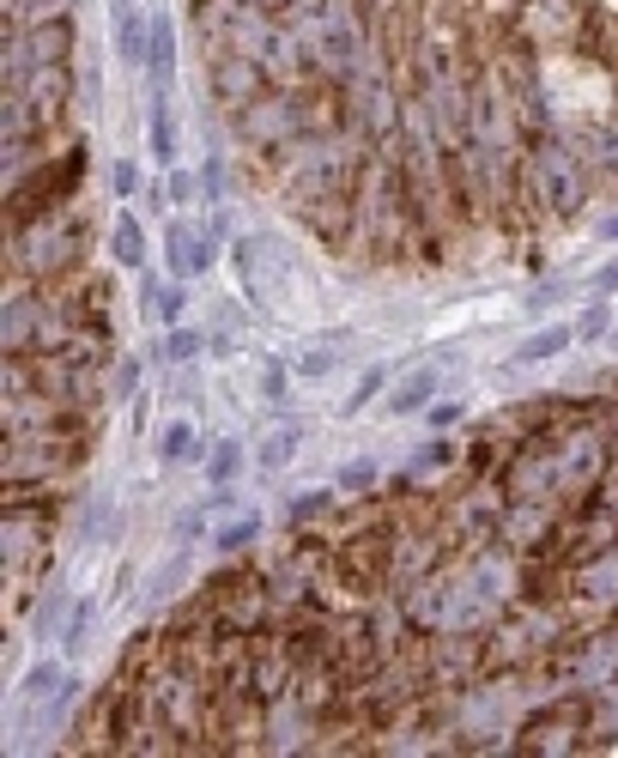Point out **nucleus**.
<instances>
[{"instance_id":"f257e3e1","label":"nucleus","mask_w":618,"mask_h":758,"mask_svg":"<svg viewBox=\"0 0 618 758\" xmlns=\"http://www.w3.org/2000/svg\"><path fill=\"white\" fill-rule=\"evenodd\" d=\"M80 262H85V225L73 218V207L7 231V274H24L31 286L73 279V274H80Z\"/></svg>"},{"instance_id":"f03ea898","label":"nucleus","mask_w":618,"mask_h":758,"mask_svg":"<svg viewBox=\"0 0 618 758\" xmlns=\"http://www.w3.org/2000/svg\"><path fill=\"white\" fill-rule=\"evenodd\" d=\"M298 43V80H340V85H352V80H364L370 73V24L358 19L352 7H328L309 31L291 37Z\"/></svg>"},{"instance_id":"7ed1b4c3","label":"nucleus","mask_w":618,"mask_h":758,"mask_svg":"<svg viewBox=\"0 0 618 758\" xmlns=\"http://www.w3.org/2000/svg\"><path fill=\"white\" fill-rule=\"evenodd\" d=\"M515 195H522L534 213H576V207H583L588 164H583V152H576V140L558 134V127H552L546 140H534V152L522 158V183H515Z\"/></svg>"},{"instance_id":"20e7f679","label":"nucleus","mask_w":618,"mask_h":758,"mask_svg":"<svg viewBox=\"0 0 618 758\" xmlns=\"http://www.w3.org/2000/svg\"><path fill=\"white\" fill-rule=\"evenodd\" d=\"M80 183H85V140H73V146H61L49 164L24 171V183L7 188V231H19V225H31V218H49V213L73 207Z\"/></svg>"},{"instance_id":"39448f33","label":"nucleus","mask_w":618,"mask_h":758,"mask_svg":"<svg viewBox=\"0 0 618 758\" xmlns=\"http://www.w3.org/2000/svg\"><path fill=\"white\" fill-rule=\"evenodd\" d=\"M230 127H237V140L255 152V158L303 140L309 122H303V104H298V85H267L261 98H249V104L230 110Z\"/></svg>"},{"instance_id":"423d86ee","label":"nucleus","mask_w":618,"mask_h":758,"mask_svg":"<svg viewBox=\"0 0 618 758\" xmlns=\"http://www.w3.org/2000/svg\"><path fill=\"white\" fill-rule=\"evenodd\" d=\"M213 98L225 110H237V104H249V98H261L267 85H274V73L261 68L255 55H243V49H213Z\"/></svg>"},{"instance_id":"0eeeda50","label":"nucleus","mask_w":618,"mask_h":758,"mask_svg":"<svg viewBox=\"0 0 618 758\" xmlns=\"http://www.w3.org/2000/svg\"><path fill=\"white\" fill-rule=\"evenodd\" d=\"M303 231H316L328 249H346V243L358 237V195L352 188H333V195H316L309 207H298Z\"/></svg>"},{"instance_id":"6e6552de","label":"nucleus","mask_w":618,"mask_h":758,"mask_svg":"<svg viewBox=\"0 0 618 758\" xmlns=\"http://www.w3.org/2000/svg\"><path fill=\"white\" fill-rule=\"evenodd\" d=\"M213 243H218L213 231L188 225V218H171V225H164V262H171V279H188V286H195L206 267H213Z\"/></svg>"},{"instance_id":"1a4fd4ad","label":"nucleus","mask_w":618,"mask_h":758,"mask_svg":"<svg viewBox=\"0 0 618 758\" xmlns=\"http://www.w3.org/2000/svg\"><path fill=\"white\" fill-rule=\"evenodd\" d=\"M24 55L37 61H73L80 55V24H73V12H49V19H31L24 24Z\"/></svg>"},{"instance_id":"9d476101","label":"nucleus","mask_w":618,"mask_h":758,"mask_svg":"<svg viewBox=\"0 0 618 758\" xmlns=\"http://www.w3.org/2000/svg\"><path fill=\"white\" fill-rule=\"evenodd\" d=\"M110 43L127 68H146V49H152V19L140 0H110Z\"/></svg>"},{"instance_id":"9b49d317","label":"nucleus","mask_w":618,"mask_h":758,"mask_svg":"<svg viewBox=\"0 0 618 758\" xmlns=\"http://www.w3.org/2000/svg\"><path fill=\"white\" fill-rule=\"evenodd\" d=\"M436 389H443V370L436 365H412L394 377V395H389V413L394 419H412V413H424V407L436 401Z\"/></svg>"},{"instance_id":"f8f14e48","label":"nucleus","mask_w":618,"mask_h":758,"mask_svg":"<svg viewBox=\"0 0 618 758\" xmlns=\"http://www.w3.org/2000/svg\"><path fill=\"white\" fill-rule=\"evenodd\" d=\"M146 73H152V92H164V85H171V73H176V24H171V12H152Z\"/></svg>"},{"instance_id":"ddd939ff","label":"nucleus","mask_w":618,"mask_h":758,"mask_svg":"<svg viewBox=\"0 0 618 758\" xmlns=\"http://www.w3.org/2000/svg\"><path fill=\"white\" fill-rule=\"evenodd\" d=\"M110 262L115 267H146V231H140V218L134 213H115V225H110Z\"/></svg>"},{"instance_id":"4468645a","label":"nucleus","mask_w":618,"mask_h":758,"mask_svg":"<svg viewBox=\"0 0 618 758\" xmlns=\"http://www.w3.org/2000/svg\"><path fill=\"white\" fill-rule=\"evenodd\" d=\"M564 346H576V328H564V322L558 328H539V334H527V340L509 352V365L515 370H522V365H546V358L564 352Z\"/></svg>"},{"instance_id":"2eb2a0df","label":"nucleus","mask_w":618,"mask_h":758,"mask_svg":"<svg viewBox=\"0 0 618 758\" xmlns=\"http://www.w3.org/2000/svg\"><path fill=\"white\" fill-rule=\"evenodd\" d=\"M146 146H152V158L171 171L176 164V122H171V110H164V92H152V115H146Z\"/></svg>"},{"instance_id":"dca6fc26","label":"nucleus","mask_w":618,"mask_h":758,"mask_svg":"<svg viewBox=\"0 0 618 758\" xmlns=\"http://www.w3.org/2000/svg\"><path fill=\"white\" fill-rule=\"evenodd\" d=\"M146 310L158 322H183L188 310V279H146Z\"/></svg>"},{"instance_id":"f3484780","label":"nucleus","mask_w":618,"mask_h":758,"mask_svg":"<svg viewBox=\"0 0 618 758\" xmlns=\"http://www.w3.org/2000/svg\"><path fill=\"white\" fill-rule=\"evenodd\" d=\"M200 346H213V340H206V334H195V328H183V322H171V334L152 346V358H158V365H176V370H183V365H195Z\"/></svg>"},{"instance_id":"a211bd4d","label":"nucleus","mask_w":618,"mask_h":758,"mask_svg":"<svg viewBox=\"0 0 618 758\" xmlns=\"http://www.w3.org/2000/svg\"><path fill=\"white\" fill-rule=\"evenodd\" d=\"M200 455V437L188 419H164V431H158V461H171V468H183V461H195Z\"/></svg>"},{"instance_id":"6ab92c4d","label":"nucleus","mask_w":618,"mask_h":758,"mask_svg":"<svg viewBox=\"0 0 618 758\" xmlns=\"http://www.w3.org/2000/svg\"><path fill=\"white\" fill-rule=\"evenodd\" d=\"M255 541H261V516H237V522H225V529L213 534V552L218 559H243Z\"/></svg>"},{"instance_id":"aec40b11","label":"nucleus","mask_w":618,"mask_h":758,"mask_svg":"<svg viewBox=\"0 0 618 758\" xmlns=\"http://www.w3.org/2000/svg\"><path fill=\"white\" fill-rule=\"evenodd\" d=\"M237 473H243V443H237V437H218V443L206 449V480H213V485H237Z\"/></svg>"},{"instance_id":"412c9836","label":"nucleus","mask_w":618,"mask_h":758,"mask_svg":"<svg viewBox=\"0 0 618 758\" xmlns=\"http://www.w3.org/2000/svg\"><path fill=\"white\" fill-rule=\"evenodd\" d=\"M340 485L333 492H303V498H291V529H309V522H328L333 510H340Z\"/></svg>"},{"instance_id":"4be33fe9","label":"nucleus","mask_w":618,"mask_h":758,"mask_svg":"<svg viewBox=\"0 0 618 758\" xmlns=\"http://www.w3.org/2000/svg\"><path fill=\"white\" fill-rule=\"evenodd\" d=\"M61 679H68V674H61L55 662H37L31 674L19 679V698H24V704H49V698L61 692Z\"/></svg>"},{"instance_id":"5701e85b","label":"nucleus","mask_w":618,"mask_h":758,"mask_svg":"<svg viewBox=\"0 0 618 758\" xmlns=\"http://www.w3.org/2000/svg\"><path fill=\"white\" fill-rule=\"evenodd\" d=\"M291 455H298V431H267V443L255 449V461H261V473H279V468H291Z\"/></svg>"},{"instance_id":"b1692460","label":"nucleus","mask_w":618,"mask_h":758,"mask_svg":"<svg viewBox=\"0 0 618 758\" xmlns=\"http://www.w3.org/2000/svg\"><path fill=\"white\" fill-rule=\"evenodd\" d=\"M389 382H394V370H389V365H370L364 377L352 382V395H346V413H364V407L377 401V395L389 389Z\"/></svg>"},{"instance_id":"393cba45","label":"nucleus","mask_w":618,"mask_h":758,"mask_svg":"<svg viewBox=\"0 0 618 758\" xmlns=\"http://www.w3.org/2000/svg\"><path fill=\"white\" fill-rule=\"evenodd\" d=\"M333 485H340L346 498H370L382 485V473H377V461H346V468L333 473Z\"/></svg>"},{"instance_id":"a878e982","label":"nucleus","mask_w":618,"mask_h":758,"mask_svg":"<svg viewBox=\"0 0 618 758\" xmlns=\"http://www.w3.org/2000/svg\"><path fill=\"white\" fill-rule=\"evenodd\" d=\"M183 583H188V552H176V559L171 564H158V571H152V588H146V595L152 601H164V595H183Z\"/></svg>"},{"instance_id":"bb28decb","label":"nucleus","mask_w":618,"mask_h":758,"mask_svg":"<svg viewBox=\"0 0 618 758\" xmlns=\"http://www.w3.org/2000/svg\"><path fill=\"white\" fill-rule=\"evenodd\" d=\"M455 455H461V443H455V437H431V443H424L419 455L406 461V473H419V480H424V473H431V468H449V461H455Z\"/></svg>"},{"instance_id":"cd10ccee","label":"nucleus","mask_w":618,"mask_h":758,"mask_svg":"<svg viewBox=\"0 0 618 758\" xmlns=\"http://www.w3.org/2000/svg\"><path fill=\"white\" fill-rule=\"evenodd\" d=\"M103 389H110V401H134V389H140V358H110V377H103Z\"/></svg>"},{"instance_id":"c85d7f7f","label":"nucleus","mask_w":618,"mask_h":758,"mask_svg":"<svg viewBox=\"0 0 618 758\" xmlns=\"http://www.w3.org/2000/svg\"><path fill=\"white\" fill-rule=\"evenodd\" d=\"M80 704H85V679H80V674H73V679H61V692L49 698V728H61L73 710H80Z\"/></svg>"},{"instance_id":"c756f323","label":"nucleus","mask_w":618,"mask_h":758,"mask_svg":"<svg viewBox=\"0 0 618 758\" xmlns=\"http://www.w3.org/2000/svg\"><path fill=\"white\" fill-rule=\"evenodd\" d=\"M607 328H612V304L607 298H595V304H588V310H583V322H576V340H607Z\"/></svg>"},{"instance_id":"7c9ffc66","label":"nucleus","mask_w":618,"mask_h":758,"mask_svg":"<svg viewBox=\"0 0 618 758\" xmlns=\"http://www.w3.org/2000/svg\"><path fill=\"white\" fill-rule=\"evenodd\" d=\"M200 176H188V171H176V164H171V171H164V201H171V207H188V201H195L200 195Z\"/></svg>"},{"instance_id":"2f4dec72","label":"nucleus","mask_w":618,"mask_h":758,"mask_svg":"<svg viewBox=\"0 0 618 758\" xmlns=\"http://www.w3.org/2000/svg\"><path fill=\"white\" fill-rule=\"evenodd\" d=\"M85 632H92V607H85V601H73L68 625H61V644H68L73 655H80V649H85Z\"/></svg>"},{"instance_id":"473e14b6","label":"nucleus","mask_w":618,"mask_h":758,"mask_svg":"<svg viewBox=\"0 0 618 758\" xmlns=\"http://www.w3.org/2000/svg\"><path fill=\"white\" fill-rule=\"evenodd\" d=\"M333 365H340V352H333V346H321V352H316V346H309V352L298 358V377H309V382H316V377H328Z\"/></svg>"},{"instance_id":"72a5a7b5","label":"nucleus","mask_w":618,"mask_h":758,"mask_svg":"<svg viewBox=\"0 0 618 758\" xmlns=\"http://www.w3.org/2000/svg\"><path fill=\"white\" fill-rule=\"evenodd\" d=\"M200 183H206V195H213V207H218V195H225V188H230V164L218 158V152L200 164Z\"/></svg>"},{"instance_id":"f704fd0d","label":"nucleus","mask_w":618,"mask_h":758,"mask_svg":"<svg viewBox=\"0 0 618 758\" xmlns=\"http://www.w3.org/2000/svg\"><path fill=\"white\" fill-rule=\"evenodd\" d=\"M424 419H431L436 431H449V426H461V419H467V407H461V401H431V407H424Z\"/></svg>"},{"instance_id":"c9c22d12","label":"nucleus","mask_w":618,"mask_h":758,"mask_svg":"<svg viewBox=\"0 0 618 758\" xmlns=\"http://www.w3.org/2000/svg\"><path fill=\"white\" fill-rule=\"evenodd\" d=\"M261 395H267V401H286V365H279V358H267V365H261Z\"/></svg>"},{"instance_id":"e433bc0d","label":"nucleus","mask_w":618,"mask_h":758,"mask_svg":"<svg viewBox=\"0 0 618 758\" xmlns=\"http://www.w3.org/2000/svg\"><path fill=\"white\" fill-rule=\"evenodd\" d=\"M206 516H213L206 504H200V510H188V516L176 522V541H183V546H188V541H200V534H206Z\"/></svg>"},{"instance_id":"4c0bfd02","label":"nucleus","mask_w":618,"mask_h":758,"mask_svg":"<svg viewBox=\"0 0 618 758\" xmlns=\"http://www.w3.org/2000/svg\"><path fill=\"white\" fill-rule=\"evenodd\" d=\"M110 183H115V195L127 201V195H134V188H140V164H127V158H122V164H115V171H110Z\"/></svg>"},{"instance_id":"58836bf2","label":"nucleus","mask_w":618,"mask_h":758,"mask_svg":"<svg viewBox=\"0 0 618 758\" xmlns=\"http://www.w3.org/2000/svg\"><path fill=\"white\" fill-rule=\"evenodd\" d=\"M588 291H595V298H612V291H618V255H612L607 267H600L595 279H588Z\"/></svg>"},{"instance_id":"ea45409f","label":"nucleus","mask_w":618,"mask_h":758,"mask_svg":"<svg viewBox=\"0 0 618 758\" xmlns=\"http://www.w3.org/2000/svg\"><path fill=\"white\" fill-rule=\"evenodd\" d=\"M24 7H31L24 24H31V19H49V12H73V0H24Z\"/></svg>"},{"instance_id":"a19ab883","label":"nucleus","mask_w":618,"mask_h":758,"mask_svg":"<svg viewBox=\"0 0 618 758\" xmlns=\"http://www.w3.org/2000/svg\"><path fill=\"white\" fill-rule=\"evenodd\" d=\"M564 291H570V286H564V279H558V286H539L534 298H527V310H552V304H558Z\"/></svg>"},{"instance_id":"79ce46f5","label":"nucleus","mask_w":618,"mask_h":758,"mask_svg":"<svg viewBox=\"0 0 618 758\" xmlns=\"http://www.w3.org/2000/svg\"><path fill=\"white\" fill-rule=\"evenodd\" d=\"M600 237H618V213H607V218H600Z\"/></svg>"},{"instance_id":"37998d69","label":"nucleus","mask_w":618,"mask_h":758,"mask_svg":"<svg viewBox=\"0 0 618 758\" xmlns=\"http://www.w3.org/2000/svg\"><path fill=\"white\" fill-rule=\"evenodd\" d=\"M255 7H279V0H255Z\"/></svg>"}]
</instances>
